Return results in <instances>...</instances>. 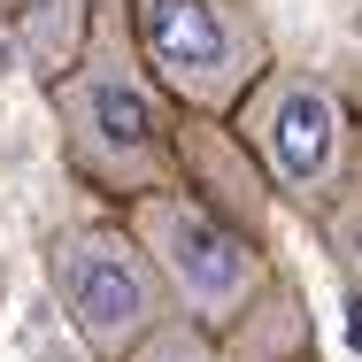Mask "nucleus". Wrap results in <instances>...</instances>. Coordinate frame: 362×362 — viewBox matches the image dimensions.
I'll use <instances>...</instances> for the list:
<instances>
[{"mask_svg":"<svg viewBox=\"0 0 362 362\" xmlns=\"http://www.w3.org/2000/svg\"><path fill=\"white\" fill-rule=\"evenodd\" d=\"M31 16L16 23V39H23V54H31V70L47 77V85H62L77 70V54H85V39H93V8L85 0H23Z\"/></svg>","mask_w":362,"mask_h":362,"instance_id":"obj_6","label":"nucleus"},{"mask_svg":"<svg viewBox=\"0 0 362 362\" xmlns=\"http://www.w3.org/2000/svg\"><path fill=\"white\" fill-rule=\"evenodd\" d=\"M239 139L255 154V170L270 177V193H286L293 209H332L355 185V116L339 100V85L316 70H278L239 100Z\"/></svg>","mask_w":362,"mask_h":362,"instance_id":"obj_5","label":"nucleus"},{"mask_svg":"<svg viewBox=\"0 0 362 362\" xmlns=\"http://www.w3.org/2000/svg\"><path fill=\"white\" fill-rule=\"evenodd\" d=\"M162 85L132 47V23L100 16L77 70L54 85V116H62V154L93 193H116V201H139L185 177V146L170 139V116H162Z\"/></svg>","mask_w":362,"mask_h":362,"instance_id":"obj_1","label":"nucleus"},{"mask_svg":"<svg viewBox=\"0 0 362 362\" xmlns=\"http://www.w3.org/2000/svg\"><path fill=\"white\" fill-rule=\"evenodd\" d=\"M132 362H223V355H216V332H209V324L170 316V324H162V332H154Z\"/></svg>","mask_w":362,"mask_h":362,"instance_id":"obj_7","label":"nucleus"},{"mask_svg":"<svg viewBox=\"0 0 362 362\" xmlns=\"http://www.w3.org/2000/svg\"><path fill=\"white\" fill-rule=\"evenodd\" d=\"M132 47L185 116H239L270 77V31L247 0H132Z\"/></svg>","mask_w":362,"mask_h":362,"instance_id":"obj_4","label":"nucleus"},{"mask_svg":"<svg viewBox=\"0 0 362 362\" xmlns=\"http://www.w3.org/2000/svg\"><path fill=\"white\" fill-rule=\"evenodd\" d=\"M124 223L139 231V247L154 255V270L170 278L177 308L209 332L247 324L262 300H270V255H262V231H247L239 216H223L209 193H193L185 177L124 201Z\"/></svg>","mask_w":362,"mask_h":362,"instance_id":"obj_2","label":"nucleus"},{"mask_svg":"<svg viewBox=\"0 0 362 362\" xmlns=\"http://www.w3.org/2000/svg\"><path fill=\"white\" fill-rule=\"evenodd\" d=\"M0 293H8V270H0Z\"/></svg>","mask_w":362,"mask_h":362,"instance_id":"obj_8","label":"nucleus"},{"mask_svg":"<svg viewBox=\"0 0 362 362\" xmlns=\"http://www.w3.org/2000/svg\"><path fill=\"white\" fill-rule=\"evenodd\" d=\"M47 286H54L77 347L93 362H132L170 316H185L132 223H70V231H54Z\"/></svg>","mask_w":362,"mask_h":362,"instance_id":"obj_3","label":"nucleus"}]
</instances>
